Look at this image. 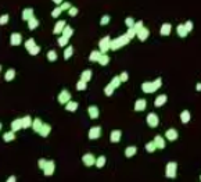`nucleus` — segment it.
Here are the masks:
<instances>
[{
	"label": "nucleus",
	"mask_w": 201,
	"mask_h": 182,
	"mask_svg": "<svg viewBox=\"0 0 201 182\" xmlns=\"http://www.w3.org/2000/svg\"><path fill=\"white\" fill-rule=\"evenodd\" d=\"M57 100H58V103H61V104H67L69 100H71V93H69L67 89H63V91L58 93Z\"/></svg>",
	"instance_id": "nucleus-4"
},
{
	"label": "nucleus",
	"mask_w": 201,
	"mask_h": 182,
	"mask_svg": "<svg viewBox=\"0 0 201 182\" xmlns=\"http://www.w3.org/2000/svg\"><path fill=\"white\" fill-rule=\"evenodd\" d=\"M46 163H47V160H45V158H40V160H39V167H40V170H43V168H45Z\"/></svg>",
	"instance_id": "nucleus-56"
},
{
	"label": "nucleus",
	"mask_w": 201,
	"mask_h": 182,
	"mask_svg": "<svg viewBox=\"0 0 201 182\" xmlns=\"http://www.w3.org/2000/svg\"><path fill=\"white\" fill-rule=\"evenodd\" d=\"M171 31H172V27L171 24H168V22H165V24H162L161 27V31H159V34L164 35V36H166V35L171 34Z\"/></svg>",
	"instance_id": "nucleus-23"
},
{
	"label": "nucleus",
	"mask_w": 201,
	"mask_h": 182,
	"mask_svg": "<svg viewBox=\"0 0 201 182\" xmlns=\"http://www.w3.org/2000/svg\"><path fill=\"white\" fill-rule=\"evenodd\" d=\"M42 125H43L42 120H40V118H35V120H33V122H32V129L35 131V132H39L40 128H42Z\"/></svg>",
	"instance_id": "nucleus-27"
},
{
	"label": "nucleus",
	"mask_w": 201,
	"mask_h": 182,
	"mask_svg": "<svg viewBox=\"0 0 201 182\" xmlns=\"http://www.w3.org/2000/svg\"><path fill=\"white\" fill-rule=\"evenodd\" d=\"M166 95H159V96L155 97V100H154V106L155 107H162L164 104L166 103Z\"/></svg>",
	"instance_id": "nucleus-17"
},
{
	"label": "nucleus",
	"mask_w": 201,
	"mask_h": 182,
	"mask_svg": "<svg viewBox=\"0 0 201 182\" xmlns=\"http://www.w3.org/2000/svg\"><path fill=\"white\" fill-rule=\"evenodd\" d=\"M50 132H51V125H49V124H43V125H42V128H40V131L38 132V134H39L42 138H47Z\"/></svg>",
	"instance_id": "nucleus-16"
},
{
	"label": "nucleus",
	"mask_w": 201,
	"mask_h": 182,
	"mask_svg": "<svg viewBox=\"0 0 201 182\" xmlns=\"http://www.w3.org/2000/svg\"><path fill=\"white\" fill-rule=\"evenodd\" d=\"M177 174V164L175 163V161H171V163H168L165 165V175L166 178H171L174 179L175 176H176Z\"/></svg>",
	"instance_id": "nucleus-2"
},
{
	"label": "nucleus",
	"mask_w": 201,
	"mask_h": 182,
	"mask_svg": "<svg viewBox=\"0 0 201 182\" xmlns=\"http://www.w3.org/2000/svg\"><path fill=\"white\" fill-rule=\"evenodd\" d=\"M105 161H107V158H105V156H100V157L96 158V165L99 168H103L105 165Z\"/></svg>",
	"instance_id": "nucleus-35"
},
{
	"label": "nucleus",
	"mask_w": 201,
	"mask_h": 182,
	"mask_svg": "<svg viewBox=\"0 0 201 182\" xmlns=\"http://www.w3.org/2000/svg\"><path fill=\"white\" fill-rule=\"evenodd\" d=\"M90 79H92V70H85L81 74V81L89 82Z\"/></svg>",
	"instance_id": "nucleus-30"
},
{
	"label": "nucleus",
	"mask_w": 201,
	"mask_h": 182,
	"mask_svg": "<svg viewBox=\"0 0 201 182\" xmlns=\"http://www.w3.org/2000/svg\"><path fill=\"white\" fill-rule=\"evenodd\" d=\"M177 131L176 129H174V128H171V129H168L165 132V138L169 140V142H174V140H176L177 139Z\"/></svg>",
	"instance_id": "nucleus-14"
},
{
	"label": "nucleus",
	"mask_w": 201,
	"mask_h": 182,
	"mask_svg": "<svg viewBox=\"0 0 201 182\" xmlns=\"http://www.w3.org/2000/svg\"><path fill=\"white\" fill-rule=\"evenodd\" d=\"M0 72H2V65H0Z\"/></svg>",
	"instance_id": "nucleus-60"
},
{
	"label": "nucleus",
	"mask_w": 201,
	"mask_h": 182,
	"mask_svg": "<svg viewBox=\"0 0 201 182\" xmlns=\"http://www.w3.org/2000/svg\"><path fill=\"white\" fill-rule=\"evenodd\" d=\"M176 32H177V35H179L180 38H186L187 36V29L185 28V24L183 25H177V28H176Z\"/></svg>",
	"instance_id": "nucleus-28"
},
{
	"label": "nucleus",
	"mask_w": 201,
	"mask_h": 182,
	"mask_svg": "<svg viewBox=\"0 0 201 182\" xmlns=\"http://www.w3.org/2000/svg\"><path fill=\"white\" fill-rule=\"evenodd\" d=\"M192 118V114H190L189 110H183V111L180 113V121L183 122V124H187Z\"/></svg>",
	"instance_id": "nucleus-20"
},
{
	"label": "nucleus",
	"mask_w": 201,
	"mask_h": 182,
	"mask_svg": "<svg viewBox=\"0 0 201 182\" xmlns=\"http://www.w3.org/2000/svg\"><path fill=\"white\" fill-rule=\"evenodd\" d=\"M200 179H201V175H200Z\"/></svg>",
	"instance_id": "nucleus-62"
},
{
	"label": "nucleus",
	"mask_w": 201,
	"mask_h": 182,
	"mask_svg": "<svg viewBox=\"0 0 201 182\" xmlns=\"http://www.w3.org/2000/svg\"><path fill=\"white\" fill-rule=\"evenodd\" d=\"M119 78H121V82H126L128 79H129V74H128V72H122L119 75Z\"/></svg>",
	"instance_id": "nucleus-53"
},
{
	"label": "nucleus",
	"mask_w": 201,
	"mask_h": 182,
	"mask_svg": "<svg viewBox=\"0 0 201 182\" xmlns=\"http://www.w3.org/2000/svg\"><path fill=\"white\" fill-rule=\"evenodd\" d=\"M67 27V22L64 21V20H60V21H57L56 24H54V29H53V34L54 35H60L63 34L64 28Z\"/></svg>",
	"instance_id": "nucleus-8"
},
{
	"label": "nucleus",
	"mask_w": 201,
	"mask_h": 182,
	"mask_svg": "<svg viewBox=\"0 0 201 182\" xmlns=\"http://www.w3.org/2000/svg\"><path fill=\"white\" fill-rule=\"evenodd\" d=\"M22 129V118H17L11 122V131L17 132V131Z\"/></svg>",
	"instance_id": "nucleus-21"
},
{
	"label": "nucleus",
	"mask_w": 201,
	"mask_h": 182,
	"mask_svg": "<svg viewBox=\"0 0 201 182\" xmlns=\"http://www.w3.org/2000/svg\"><path fill=\"white\" fill-rule=\"evenodd\" d=\"M141 89H143L144 93H153V92L157 91L154 82H144L143 85H141Z\"/></svg>",
	"instance_id": "nucleus-11"
},
{
	"label": "nucleus",
	"mask_w": 201,
	"mask_h": 182,
	"mask_svg": "<svg viewBox=\"0 0 201 182\" xmlns=\"http://www.w3.org/2000/svg\"><path fill=\"white\" fill-rule=\"evenodd\" d=\"M7 182H17V178H15L14 175H11V176H9V178H7Z\"/></svg>",
	"instance_id": "nucleus-57"
},
{
	"label": "nucleus",
	"mask_w": 201,
	"mask_h": 182,
	"mask_svg": "<svg viewBox=\"0 0 201 182\" xmlns=\"http://www.w3.org/2000/svg\"><path fill=\"white\" fill-rule=\"evenodd\" d=\"M54 170H56V164H54V161L49 160L47 163H46L45 168H43V174H45L46 176H50L54 174Z\"/></svg>",
	"instance_id": "nucleus-6"
},
{
	"label": "nucleus",
	"mask_w": 201,
	"mask_h": 182,
	"mask_svg": "<svg viewBox=\"0 0 201 182\" xmlns=\"http://www.w3.org/2000/svg\"><path fill=\"white\" fill-rule=\"evenodd\" d=\"M196 88H197L198 92H201V84H197V86H196Z\"/></svg>",
	"instance_id": "nucleus-59"
},
{
	"label": "nucleus",
	"mask_w": 201,
	"mask_h": 182,
	"mask_svg": "<svg viewBox=\"0 0 201 182\" xmlns=\"http://www.w3.org/2000/svg\"><path fill=\"white\" fill-rule=\"evenodd\" d=\"M108 22H110V15H104V17H101V20H100V25H107Z\"/></svg>",
	"instance_id": "nucleus-50"
},
{
	"label": "nucleus",
	"mask_w": 201,
	"mask_h": 182,
	"mask_svg": "<svg viewBox=\"0 0 201 182\" xmlns=\"http://www.w3.org/2000/svg\"><path fill=\"white\" fill-rule=\"evenodd\" d=\"M22 43V35L18 32H13L10 36V45L11 46H20Z\"/></svg>",
	"instance_id": "nucleus-7"
},
{
	"label": "nucleus",
	"mask_w": 201,
	"mask_h": 182,
	"mask_svg": "<svg viewBox=\"0 0 201 182\" xmlns=\"http://www.w3.org/2000/svg\"><path fill=\"white\" fill-rule=\"evenodd\" d=\"M185 28L187 29V32H190V31L193 29V22L192 21H187L186 24H185Z\"/></svg>",
	"instance_id": "nucleus-55"
},
{
	"label": "nucleus",
	"mask_w": 201,
	"mask_h": 182,
	"mask_svg": "<svg viewBox=\"0 0 201 182\" xmlns=\"http://www.w3.org/2000/svg\"><path fill=\"white\" fill-rule=\"evenodd\" d=\"M46 57H47L49 61H51V63H53V61L57 60V53L54 52V50H50V52H47V56H46Z\"/></svg>",
	"instance_id": "nucleus-40"
},
{
	"label": "nucleus",
	"mask_w": 201,
	"mask_h": 182,
	"mask_svg": "<svg viewBox=\"0 0 201 182\" xmlns=\"http://www.w3.org/2000/svg\"><path fill=\"white\" fill-rule=\"evenodd\" d=\"M100 135H101V128H100V127H93V128H90V131H89V139H90V140H96V139H99Z\"/></svg>",
	"instance_id": "nucleus-9"
},
{
	"label": "nucleus",
	"mask_w": 201,
	"mask_h": 182,
	"mask_svg": "<svg viewBox=\"0 0 201 182\" xmlns=\"http://www.w3.org/2000/svg\"><path fill=\"white\" fill-rule=\"evenodd\" d=\"M63 13V10H61V7H56V9L51 11V17H54V18H58V15Z\"/></svg>",
	"instance_id": "nucleus-46"
},
{
	"label": "nucleus",
	"mask_w": 201,
	"mask_h": 182,
	"mask_svg": "<svg viewBox=\"0 0 201 182\" xmlns=\"http://www.w3.org/2000/svg\"><path fill=\"white\" fill-rule=\"evenodd\" d=\"M82 161H83V164L86 167H92V165L96 164V157L92 153H86V154L82 156Z\"/></svg>",
	"instance_id": "nucleus-5"
},
{
	"label": "nucleus",
	"mask_w": 201,
	"mask_h": 182,
	"mask_svg": "<svg viewBox=\"0 0 201 182\" xmlns=\"http://www.w3.org/2000/svg\"><path fill=\"white\" fill-rule=\"evenodd\" d=\"M135 24H136V22H135V20H133L132 17H129V18L125 20V25L128 28H133V27H135Z\"/></svg>",
	"instance_id": "nucleus-47"
},
{
	"label": "nucleus",
	"mask_w": 201,
	"mask_h": 182,
	"mask_svg": "<svg viewBox=\"0 0 201 182\" xmlns=\"http://www.w3.org/2000/svg\"><path fill=\"white\" fill-rule=\"evenodd\" d=\"M0 129H2V124H0Z\"/></svg>",
	"instance_id": "nucleus-61"
},
{
	"label": "nucleus",
	"mask_w": 201,
	"mask_h": 182,
	"mask_svg": "<svg viewBox=\"0 0 201 182\" xmlns=\"http://www.w3.org/2000/svg\"><path fill=\"white\" fill-rule=\"evenodd\" d=\"M39 27V21L33 17V18H31L29 21H28V28H29L31 31H33V29H36V28Z\"/></svg>",
	"instance_id": "nucleus-33"
},
{
	"label": "nucleus",
	"mask_w": 201,
	"mask_h": 182,
	"mask_svg": "<svg viewBox=\"0 0 201 182\" xmlns=\"http://www.w3.org/2000/svg\"><path fill=\"white\" fill-rule=\"evenodd\" d=\"M136 34H137V32H136L135 28H129V29H128V32H126V35H128V38H129V39L135 38V36H136Z\"/></svg>",
	"instance_id": "nucleus-48"
},
{
	"label": "nucleus",
	"mask_w": 201,
	"mask_h": 182,
	"mask_svg": "<svg viewBox=\"0 0 201 182\" xmlns=\"http://www.w3.org/2000/svg\"><path fill=\"white\" fill-rule=\"evenodd\" d=\"M159 120H158V115L154 114V113H150V114H147V124L150 125L151 128H155L157 125H158Z\"/></svg>",
	"instance_id": "nucleus-10"
},
{
	"label": "nucleus",
	"mask_w": 201,
	"mask_h": 182,
	"mask_svg": "<svg viewBox=\"0 0 201 182\" xmlns=\"http://www.w3.org/2000/svg\"><path fill=\"white\" fill-rule=\"evenodd\" d=\"M99 64H101V65H107L108 63H110V57H108L107 54H101L99 58V61H97Z\"/></svg>",
	"instance_id": "nucleus-37"
},
{
	"label": "nucleus",
	"mask_w": 201,
	"mask_h": 182,
	"mask_svg": "<svg viewBox=\"0 0 201 182\" xmlns=\"http://www.w3.org/2000/svg\"><path fill=\"white\" fill-rule=\"evenodd\" d=\"M68 14L71 15V17H75V15L78 14V9H76V7H71V9L68 10Z\"/></svg>",
	"instance_id": "nucleus-51"
},
{
	"label": "nucleus",
	"mask_w": 201,
	"mask_h": 182,
	"mask_svg": "<svg viewBox=\"0 0 201 182\" xmlns=\"http://www.w3.org/2000/svg\"><path fill=\"white\" fill-rule=\"evenodd\" d=\"M28 53H29L31 56H36V54H39V53H40V46L35 45V46H33V47H31L29 50H28Z\"/></svg>",
	"instance_id": "nucleus-38"
},
{
	"label": "nucleus",
	"mask_w": 201,
	"mask_h": 182,
	"mask_svg": "<svg viewBox=\"0 0 201 182\" xmlns=\"http://www.w3.org/2000/svg\"><path fill=\"white\" fill-rule=\"evenodd\" d=\"M114 91H115V88L111 85V84H110V85H107V86H105V89H104L105 96H111V95L114 93Z\"/></svg>",
	"instance_id": "nucleus-44"
},
{
	"label": "nucleus",
	"mask_w": 201,
	"mask_h": 182,
	"mask_svg": "<svg viewBox=\"0 0 201 182\" xmlns=\"http://www.w3.org/2000/svg\"><path fill=\"white\" fill-rule=\"evenodd\" d=\"M14 78H15V70L14 68L7 70L6 74H4V79H6L7 82H10V81H14Z\"/></svg>",
	"instance_id": "nucleus-25"
},
{
	"label": "nucleus",
	"mask_w": 201,
	"mask_h": 182,
	"mask_svg": "<svg viewBox=\"0 0 201 182\" xmlns=\"http://www.w3.org/2000/svg\"><path fill=\"white\" fill-rule=\"evenodd\" d=\"M129 38H128V35H121V36H118L117 39H114V40H111V50H118V49H121L122 46H125V45H128L129 43Z\"/></svg>",
	"instance_id": "nucleus-1"
},
{
	"label": "nucleus",
	"mask_w": 201,
	"mask_h": 182,
	"mask_svg": "<svg viewBox=\"0 0 201 182\" xmlns=\"http://www.w3.org/2000/svg\"><path fill=\"white\" fill-rule=\"evenodd\" d=\"M148 35H150V31H148L147 28L144 27V28H141V29L139 31L137 34H136V36H137L139 39H140L141 42H143V40H146V39L148 38Z\"/></svg>",
	"instance_id": "nucleus-18"
},
{
	"label": "nucleus",
	"mask_w": 201,
	"mask_h": 182,
	"mask_svg": "<svg viewBox=\"0 0 201 182\" xmlns=\"http://www.w3.org/2000/svg\"><path fill=\"white\" fill-rule=\"evenodd\" d=\"M87 113H89V117H90L92 120L99 118L100 111H99V107H97V106H90L89 109H87Z\"/></svg>",
	"instance_id": "nucleus-15"
},
{
	"label": "nucleus",
	"mask_w": 201,
	"mask_h": 182,
	"mask_svg": "<svg viewBox=\"0 0 201 182\" xmlns=\"http://www.w3.org/2000/svg\"><path fill=\"white\" fill-rule=\"evenodd\" d=\"M72 34H74V29H72V28L69 27V25H67V27L64 28V31H63V34H61V35H63V36H65V38H68V39H69V38L72 36Z\"/></svg>",
	"instance_id": "nucleus-34"
},
{
	"label": "nucleus",
	"mask_w": 201,
	"mask_h": 182,
	"mask_svg": "<svg viewBox=\"0 0 201 182\" xmlns=\"http://www.w3.org/2000/svg\"><path fill=\"white\" fill-rule=\"evenodd\" d=\"M76 109H78V103H76V102L69 100L68 103L65 104V110H67V111H75Z\"/></svg>",
	"instance_id": "nucleus-32"
},
{
	"label": "nucleus",
	"mask_w": 201,
	"mask_h": 182,
	"mask_svg": "<svg viewBox=\"0 0 201 182\" xmlns=\"http://www.w3.org/2000/svg\"><path fill=\"white\" fill-rule=\"evenodd\" d=\"M154 143H155L157 149H164L165 147V140H164V138L159 136V135H157L155 138H154Z\"/></svg>",
	"instance_id": "nucleus-24"
},
{
	"label": "nucleus",
	"mask_w": 201,
	"mask_h": 182,
	"mask_svg": "<svg viewBox=\"0 0 201 182\" xmlns=\"http://www.w3.org/2000/svg\"><path fill=\"white\" fill-rule=\"evenodd\" d=\"M14 139H15V132L14 131H9V132H6V134L3 135L4 142H13Z\"/></svg>",
	"instance_id": "nucleus-29"
},
{
	"label": "nucleus",
	"mask_w": 201,
	"mask_h": 182,
	"mask_svg": "<svg viewBox=\"0 0 201 182\" xmlns=\"http://www.w3.org/2000/svg\"><path fill=\"white\" fill-rule=\"evenodd\" d=\"M74 54V47L72 46H67L65 47V52H64V58L65 60H69V57Z\"/></svg>",
	"instance_id": "nucleus-36"
},
{
	"label": "nucleus",
	"mask_w": 201,
	"mask_h": 182,
	"mask_svg": "<svg viewBox=\"0 0 201 182\" xmlns=\"http://www.w3.org/2000/svg\"><path fill=\"white\" fill-rule=\"evenodd\" d=\"M99 47H100V52H101L103 54H105V52L110 50V47H111V38H110V36H104L99 42Z\"/></svg>",
	"instance_id": "nucleus-3"
},
{
	"label": "nucleus",
	"mask_w": 201,
	"mask_h": 182,
	"mask_svg": "<svg viewBox=\"0 0 201 182\" xmlns=\"http://www.w3.org/2000/svg\"><path fill=\"white\" fill-rule=\"evenodd\" d=\"M103 53L100 52V50H93V52L90 53V56H89V60L90 61H99V58H100V56H101Z\"/></svg>",
	"instance_id": "nucleus-31"
},
{
	"label": "nucleus",
	"mask_w": 201,
	"mask_h": 182,
	"mask_svg": "<svg viewBox=\"0 0 201 182\" xmlns=\"http://www.w3.org/2000/svg\"><path fill=\"white\" fill-rule=\"evenodd\" d=\"M146 106H147V102L144 100V99H139L135 103V110L136 111H143V110L146 109Z\"/></svg>",
	"instance_id": "nucleus-19"
},
{
	"label": "nucleus",
	"mask_w": 201,
	"mask_h": 182,
	"mask_svg": "<svg viewBox=\"0 0 201 182\" xmlns=\"http://www.w3.org/2000/svg\"><path fill=\"white\" fill-rule=\"evenodd\" d=\"M136 153H137V147H136V146H128V147L125 149V156H126L128 158H129V157H133Z\"/></svg>",
	"instance_id": "nucleus-22"
},
{
	"label": "nucleus",
	"mask_w": 201,
	"mask_h": 182,
	"mask_svg": "<svg viewBox=\"0 0 201 182\" xmlns=\"http://www.w3.org/2000/svg\"><path fill=\"white\" fill-rule=\"evenodd\" d=\"M133 28H135V29H136V32H139V31H140L141 28H144L143 21H137V22H136V24H135V27H133Z\"/></svg>",
	"instance_id": "nucleus-52"
},
{
	"label": "nucleus",
	"mask_w": 201,
	"mask_h": 182,
	"mask_svg": "<svg viewBox=\"0 0 201 182\" xmlns=\"http://www.w3.org/2000/svg\"><path fill=\"white\" fill-rule=\"evenodd\" d=\"M110 84H111V85L114 86L115 89H117L118 86H119L121 84H122V82H121V78H119V75H118V76H114V78L111 79V82H110Z\"/></svg>",
	"instance_id": "nucleus-43"
},
{
	"label": "nucleus",
	"mask_w": 201,
	"mask_h": 182,
	"mask_svg": "<svg viewBox=\"0 0 201 182\" xmlns=\"http://www.w3.org/2000/svg\"><path fill=\"white\" fill-rule=\"evenodd\" d=\"M22 20H24V21H29L31 18H33V17H35V15H33V9H31V7H28V9H24L22 10Z\"/></svg>",
	"instance_id": "nucleus-13"
},
{
	"label": "nucleus",
	"mask_w": 201,
	"mask_h": 182,
	"mask_svg": "<svg viewBox=\"0 0 201 182\" xmlns=\"http://www.w3.org/2000/svg\"><path fill=\"white\" fill-rule=\"evenodd\" d=\"M155 149H157V146H155V143H154V140H153V142H148V143H146V150H147L148 153H153V152H155Z\"/></svg>",
	"instance_id": "nucleus-39"
},
{
	"label": "nucleus",
	"mask_w": 201,
	"mask_h": 182,
	"mask_svg": "<svg viewBox=\"0 0 201 182\" xmlns=\"http://www.w3.org/2000/svg\"><path fill=\"white\" fill-rule=\"evenodd\" d=\"M35 45H36V43H35V39H33V38H29V39L25 40V43H24V46H25V49H27V50H29V49L33 47Z\"/></svg>",
	"instance_id": "nucleus-42"
},
{
	"label": "nucleus",
	"mask_w": 201,
	"mask_h": 182,
	"mask_svg": "<svg viewBox=\"0 0 201 182\" xmlns=\"http://www.w3.org/2000/svg\"><path fill=\"white\" fill-rule=\"evenodd\" d=\"M53 3H56L57 6H61L64 3V0H53Z\"/></svg>",
	"instance_id": "nucleus-58"
},
{
	"label": "nucleus",
	"mask_w": 201,
	"mask_h": 182,
	"mask_svg": "<svg viewBox=\"0 0 201 182\" xmlns=\"http://www.w3.org/2000/svg\"><path fill=\"white\" fill-rule=\"evenodd\" d=\"M121 136H122V132L119 129H114L111 131V134H110V140L112 143H118L121 140Z\"/></svg>",
	"instance_id": "nucleus-12"
},
{
	"label": "nucleus",
	"mask_w": 201,
	"mask_h": 182,
	"mask_svg": "<svg viewBox=\"0 0 201 182\" xmlns=\"http://www.w3.org/2000/svg\"><path fill=\"white\" fill-rule=\"evenodd\" d=\"M60 7H61V10H63V11H68V10L71 9L72 6H71V4H69V3H63Z\"/></svg>",
	"instance_id": "nucleus-54"
},
{
	"label": "nucleus",
	"mask_w": 201,
	"mask_h": 182,
	"mask_svg": "<svg viewBox=\"0 0 201 182\" xmlns=\"http://www.w3.org/2000/svg\"><path fill=\"white\" fill-rule=\"evenodd\" d=\"M86 88H87V82L81 81V79H79L78 84H76V89H78V91H85Z\"/></svg>",
	"instance_id": "nucleus-45"
},
{
	"label": "nucleus",
	"mask_w": 201,
	"mask_h": 182,
	"mask_svg": "<svg viewBox=\"0 0 201 182\" xmlns=\"http://www.w3.org/2000/svg\"><path fill=\"white\" fill-rule=\"evenodd\" d=\"M32 122L33 120L31 118V115H25L24 118H22V128H32Z\"/></svg>",
	"instance_id": "nucleus-26"
},
{
	"label": "nucleus",
	"mask_w": 201,
	"mask_h": 182,
	"mask_svg": "<svg viewBox=\"0 0 201 182\" xmlns=\"http://www.w3.org/2000/svg\"><path fill=\"white\" fill-rule=\"evenodd\" d=\"M57 42H58V46H61V47H65L67 46V43H68V38H65V36H58V39H57Z\"/></svg>",
	"instance_id": "nucleus-41"
},
{
	"label": "nucleus",
	"mask_w": 201,
	"mask_h": 182,
	"mask_svg": "<svg viewBox=\"0 0 201 182\" xmlns=\"http://www.w3.org/2000/svg\"><path fill=\"white\" fill-rule=\"evenodd\" d=\"M9 20H10L9 14H3L2 17H0V25H6L7 22H9Z\"/></svg>",
	"instance_id": "nucleus-49"
}]
</instances>
